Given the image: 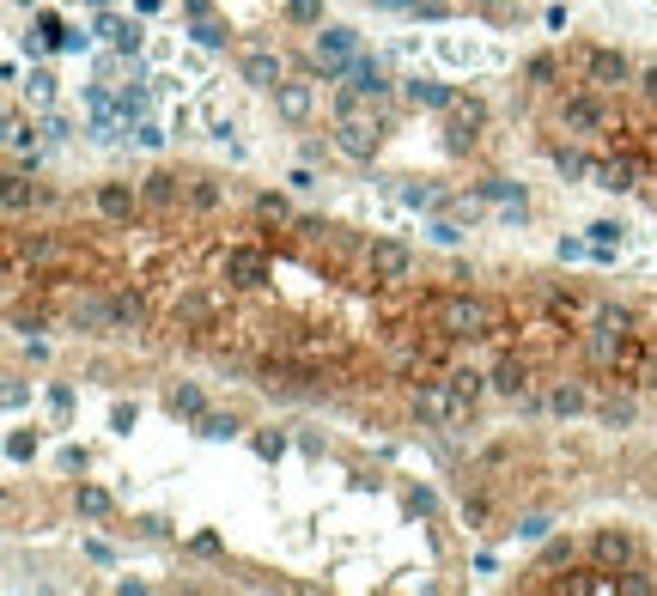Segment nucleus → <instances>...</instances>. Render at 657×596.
Here are the masks:
<instances>
[{"instance_id": "nucleus-16", "label": "nucleus", "mask_w": 657, "mask_h": 596, "mask_svg": "<svg viewBox=\"0 0 657 596\" xmlns=\"http://www.w3.org/2000/svg\"><path fill=\"white\" fill-rule=\"evenodd\" d=\"M13 250H19L31 268H67V262H73V244H67L61 232H25Z\"/></svg>"}, {"instance_id": "nucleus-34", "label": "nucleus", "mask_w": 657, "mask_h": 596, "mask_svg": "<svg viewBox=\"0 0 657 596\" xmlns=\"http://www.w3.org/2000/svg\"><path fill=\"white\" fill-rule=\"evenodd\" d=\"M0 201H7V213H25V207H37V201H49L37 183H25V177H7V189H0Z\"/></svg>"}, {"instance_id": "nucleus-38", "label": "nucleus", "mask_w": 657, "mask_h": 596, "mask_svg": "<svg viewBox=\"0 0 657 596\" xmlns=\"http://www.w3.org/2000/svg\"><path fill=\"white\" fill-rule=\"evenodd\" d=\"M256 219H262V226H292L286 195H256Z\"/></svg>"}, {"instance_id": "nucleus-60", "label": "nucleus", "mask_w": 657, "mask_h": 596, "mask_svg": "<svg viewBox=\"0 0 657 596\" xmlns=\"http://www.w3.org/2000/svg\"><path fill=\"white\" fill-rule=\"evenodd\" d=\"M475 7H481V13H493V19H499V13H505V7H511V0H475Z\"/></svg>"}, {"instance_id": "nucleus-37", "label": "nucleus", "mask_w": 657, "mask_h": 596, "mask_svg": "<svg viewBox=\"0 0 657 596\" xmlns=\"http://www.w3.org/2000/svg\"><path fill=\"white\" fill-rule=\"evenodd\" d=\"M633 414H639L633 396H603V402H597V420H603V426H633Z\"/></svg>"}, {"instance_id": "nucleus-41", "label": "nucleus", "mask_w": 657, "mask_h": 596, "mask_svg": "<svg viewBox=\"0 0 657 596\" xmlns=\"http://www.w3.org/2000/svg\"><path fill=\"white\" fill-rule=\"evenodd\" d=\"M615 244H621V226H615V219H597V226H591V250H597V262H609Z\"/></svg>"}, {"instance_id": "nucleus-33", "label": "nucleus", "mask_w": 657, "mask_h": 596, "mask_svg": "<svg viewBox=\"0 0 657 596\" xmlns=\"http://www.w3.org/2000/svg\"><path fill=\"white\" fill-rule=\"evenodd\" d=\"M98 37H110L122 55H134V49H140V25H128V19H116V13H104V19H98Z\"/></svg>"}, {"instance_id": "nucleus-5", "label": "nucleus", "mask_w": 657, "mask_h": 596, "mask_svg": "<svg viewBox=\"0 0 657 596\" xmlns=\"http://www.w3.org/2000/svg\"><path fill=\"white\" fill-rule=\"evenodd\" d=\"M359 61V31L353 25H317V43H311V67L323 80H341V73Z\"/></svg>"}, {"instance_id": "nucleus-23", "label": "nucleus", "mask_w": 657, "mask_h": 596, "mask_svg": "<svg viewBox=\"0 0 657 596\" xmlns=\"http://www.w3.org/2000/svg\"><path fill=\"white\" fill-rule=\"evenodd\" d=\"M542 311L560 317V323H578L584 317V292L578 286H542Z\"/></svg>"}, {"instance_id": "nucleus-7", "label": "nucleus", "mask_w": 657, "mask_h": 596, "mask_svg": "<svg viewBox=\"0 0 657 596\" xmlns=\"http://www.w3.org/2000/svg\"><path fill=\"white\" fill-rule=\"evenodd\" d=\"M584 554H591V560H597L603 572H627V566H639V560H645L639 536H633V530H615V524L591 530V542H584Z\"/></svg>"}, {"instance_id": "nucleus-45", "label": "nucleus", "mask_w": 657, "mask_h": 596, "mask_svg": "<svg viewBox=\"0 0 657 596\" xmlns=\"http://www.w3.org/2000/svg\"><path fill=\"white\" fill-rule=\"evenodd\" d=\"M250 444H256V457H262V463H280V451H286V438H280V432H256Z\"/></svg>"}, {"instance_id": "nucleus-18", "label": "nucleus", "mask_w": 657, "mask_h": 596, "mask_svg": "<svg viewBox=\"0 0 657 596\" xmlns=\"http://www.w3.org/2000/svg\"><path fill=\"white\" fill-rule=\"evenodd\" d=\"M238 73H244V86H256V92H274L286 80V67H280L274 49H244L238 55Z\"/></svg>"}, {"instance_id": "nucleus-52", "label": "nucleus", "mask_w": 657, "mask_h": 596, "mask_svg": "<svg viewBox=\"0 0 657 596\" xmlns=\"http://www.w3.org/2000/svg\"><path fill=\"white\" fill-rule=\"evenodd\" d=\"M134 140H140V146H165V128H159V122H140Z\"/></svg>"}, {"instance_id": "nucleus-51", "label": "nucleus", "mask_w": 657, "mask_h": 596, "mask_svg": "<svg viewBox=\"0 0 657 596\" xmlns=\"http://www.w3.org/2000/svg\"><path fill=\"white\" fill-rule=\"evenodd\" d=\"M445 207H451V213H457V219H469V226H475V213H481V201H469V195H451V201H445Z\"/></svg>"}, {"instance_id": "nucleus-61", "label": "nucleus", "mask_w": 657, "mask_h": 596, "mask_svg": "<svg viewBox=\"0 0 657 596\" xmlns=\"http://www.w3.org/2000/svg\"><path fill=\"white\" fill-rule=\"evenodd\" d=\"M98 7H110V0H98Z\"/></svg>"}, {"instance_id": "nucleus-58", "label": "nucleus", "mask_w": 657, "mask_h": 596, "mask_svg": "<svg viewBox=\"0 0 657 596\" xmlns=\"http://www.w3.org/2000/svg\"><path fill=\"white\" fill-rule=\"evenodd\" d=\"M55 43H61V49H67V55H80V49H86V43H92V37H86V31H67V37H55Z\"/></svg>"}, {"instance_id": "nucleus-1", "label": "nucleus", "mask_w": 657, "mask_h": 596, "mask_svg": "<svg viewBox=\"0 0 657 596\" xmlns=\"http://www.w3.org/2000/svg\"><path fill=\"white\" fill-rule=\"evenodd\" d=\"M591 371H633L639 365V329H633V311L627 305H597L591 323L578 335Z\"/></svg>"}, {"instance_id": "nucleus-32", "label": "nucleus", "mask_w": 657, "mask_h": 596, "mask_svg": "<svg viewBox=\"0 0 657 596\" xmlns=\"http://www.w3.org/2000/svg\"><path fill=\"white\" fill-rule=\"evenodd\" d=\"M548 159H554V171H560L566 183H591V165H597V159H584L578 146H554Z\"/></svg>"}, {"instance_id": "nucleus-26", "label": "nucleus", "mask_w": 657, "mask_h": 596, "mask_svg": "<svg viewBox=\"0 0 657 596\" xmlns=\"http://www.w3.org/2000/svg\"><path fill=\"white\" fill-rule=\"evenodd\" d=\"M445 384H451L463 402H481V396L493 390V378H487V371H475V365H451V371H445Z\"/></svg>"}, {"instance_id": "nucleus-59", "label": "nucleus", "mask_w": 657, "mask_h": 596, "mask_svg": "<svg viewBox=\"0 0 657 596\" xmlns=\"http://www.w3.org/2000/svg\"><path fill=\"white\" fill-rule=\"evenodd\" d=\"M639 92H645V104H657V67H645V73H639Z\"/></svg>"}, {"instance_id": "nucleus-17", "label": "nucleus", "mask_w": 657, "mask_h": 596, "mask_svg": "<svg viewBox=\"0 0 657 596\" xmlns=\"http://www.w3.org/2000/svg\"><path fill=\"white\" fill-rule=\"evenodd\" d=\"M487 378H493L499 396H518V402H524V396H530V353H499Z\"/></svg>"}, {"instance_id": "nucleus-42", "label": "nucleus", "mask_w": 657, "mask_h": 596, "mask_svg": "<svg viewBox=\"0 0 657 596\" xmlns=\"http://www.w3.org/2000/svg\"><path fill=\"white\" fill-rule=\"evenodd\" d=\"M402 201H408V207H445L451 195H445V189H432V183H408V189H402Z\"/></svg>"}, {"instance_id": "nucleus-13", "label": "nucleus", "mask_w": 657, "mask_h": 596, "mask_svg": "<svg viewBox=\"0 0 657 596\" xmlns=\"http://www.w3.org/2000/svg\"><path fill=\"white\" fill-rule=\"evenodd\" d=\"M408 408H414L420 426H451V414H457V390H451V384H420V378H414Z\"/></svg>"}, {"instance_id": "nucleus-40", "label": "nucleus", "mask_w": 657, "mask_h": 596, "mask_svg": "<svg viewBox=\"0 0 657 596\" xmlns=\"http://www.w3.org/2000/svg\"><path fill=\"white\" fill-rule=\"evenodd\" d=\"M25 98H31L37 110H49V98H55V73H49V67H31V80H25Z\"/></svg>"}, {"instance_id": "nucleus-21", "label": "nucleus", "mask_w": 657, "mask_h": 596, "mask_svg": "<svg viewBox=\"0 0 657 596\" xmlns=\"http://www.w3.org/2000/svg\"><path fill=\"white\" fill-rule=\"evenodd\" d=\"M183 195H189V177H177V171H153V177L140 183V201H146V207H159V213L177 207Z\"/></svg>"}, {"instance_id": "nucleus-46", "label": "nucleus", "mask_w": 657, "mask_h": 596, "mask_svg": "<svg viewBox=\"0 0 657 596\" xmlns=\"http://www.w3.org/2000/svg\"><path fill=\"white\" fill-rule=\"evenodd\" d=\"M487 511H493V505H487V493H469V499H463V524H469V530H481V524H487Z\"/></svg>"}, {"instance_id": "nucleus-36", "label": "nucleus", "mask_w": 657, "mask_h": 596, "mask_svg": "<svg viewBox=\"0 0 657 596\" xmlns=\"http://www.w3.org/2000/svg\"><path fill=\"white\" fill-rule=\"evenodd\" d=\"M195 432L219 444V438H238V432H244V420H238V414H213V408H207V414L195 420Z\"/></svg>"}, {"instance_id": "nucleus-24", "label": "nucleus", "mask_w": 657, "mask_h": 596, "mask_svg": "<svg viewBox=\"0 0 657 596\" xmlns=\"http://www.w3.org/2000/svg\"><path fill=\"white\" fill-rule=\"evenodd\" d=\"M73 511H80V517H86V524H104V517L116 511V499H110L104 487H92V481H80V487H73Z\"/></svg>"}, {"instance_id": "nucleus-54", "label": "nucleus", "mask_w": 657, "mask_h": 596, "mask_svg": "<svg viewBox=\"0 0 657 596\" xmlns=\"http://www.w3.org/2000/svg\"><path fill=\"white\" fill-rule=\"evenodd\" d=\"M578 256H597V250L578 244V238H560V262H578Z\"/></svg>"}, {"instance_id": "nucleus-25", "label": "nucleus", "mask_w": 657, "mask_h": 596, "mask_svg": "<svg viewBox=\"0 0 657 596\" xmlns=\"http://www.w3.org/2000/svg\"><path fill=\"white\" fill-rule=\"evenodd\" d=\"M408 104H414V110H451L457 92H451L445 80H408Z\"/></svg>"}, {"instance_id": "nucleus-49", "label": "nucleus", "mask_w": 657, "mask_h": 596, "mask_svg": "<svg viewBox=\"0 0 657 596\" xmlns=\"http://www.w3.org/2000/svg\"><path fill=\"white\" fill-rule=\"evenodd\" d=\"M67 134H73V122H67L61 110H49V116H43V140H67Z\"/></svg>"}, {"instance_id": "nucleus-55", "label": "nucleus", "mask_w": 657, "mask_h": 596, "mask_svg": "<svg viewBox=\"0 0 657 596\" xmlns=\"http://www.w3.org/2000/svg\"><path fill=\"white\" fill-rule=\"evenodd\" d=\"M365 7H378V13H414L420 0H365Z\"/></svg>"}, {"instance_id": "nucleus-62", "label": "nucleus", "mask_w": 657, "mask_h": 596, "mask_svg": "<svg viewBox=\"0 0 657 596\" xmlns=\"http://www.w3.org/2000/svg\"><path fill=\"white\" fill-rule=\"evenodd\" d=\"M651 201H657V195H651Z\"/></svg>"}, {"instance_id": "nucleus-11", "label": "nucleus", "mask_w": 657, "mask_h": 596, "mask_svg": "<svg viewBox=\"0 0 657 596\" xmlns=\"http://www.w3.org/2000/svg\"><path fill=\"white\" fill-rule=\"evenodd\" d=\"M578 67H584V80L603 86V92H621L633 80V61L621 49H578Z\"/></svg>"}, {"instance_id": "nucleus-3", "label": "nucleus", "mask_w": 657, "mask_h": 596, "mask_svg": "<svg viewBox=\"0 0 657 596\" xmlns=\"http://www.w3.org/2000/svg\"><path fill=\"white\" fill-rule=\"evenodd\" d=\"M256 378H262V390H268V396H280V402H311V396L323 390L317 359H299V353L262 359V365H256Z\"/></svg>"}, {"instance_id": "nucleus-57", "label": "nucleus", "mask_w": 657, "mask_h": 596, "mask_svg": "<svg viewBox=\"0 0 657 596\" xmlns=\"http://www.w3.org/2000/svg\"><path fill=\"white\" fill-rule=\"evenodd\" d=\"M49 408H55V414H67V408H73V390H67V384H55V390H49Z\"/></svg>"}, {"instance_id": "nucleus-28", "label": "nucleus", "mask_w": 657, "mask_h": 596, "mask_svg": "<svg viewBox=\"0 0 657 596\" xmlns=\"http://www.w3.org/2000/svg\"><path fill=\"white\" fill-rule=\"evenodd\" d=\"M165 414H171V420H201L207 402H201L195 384H171V390H165Z\"/></svg>"}, {"instance_id": "nucleus-31", "label": "nucleus", "mask_w": 657, "mask_h": 596, "mask_svg": "<svg viewBox=\"0 0 657 596\" xmlns=\"http://www.w3.org/2000/svg\"><path fill=\"white\" fill-rule=\"evenodd\" d=\"M560 590H578V596H609V590H621V584H615V572H603V566H597V572H566V578H560Z\"/></svg>"}, {"instance_id": "nucleus-6", "label": "nucleus", "mask_w": 657, "mask_h": 596, "mask_svg": "<svg viewBox=\"0 0 657 596\" xmlns=\"http://www.w3.org/2000/svg\"><path fill=\"white\" fill-rule=\"evenodd\" d=\"M359 256H365V274H372V280H384V286H402V280L420 268V256H414L402 238H372Z\"/></svg>"}, {"instance_id": "nucleus-56", "label": "nucleus", "mask_w": 657, "mask_h": 596, "mask_svg": "<svg viewBox=\"0 0 657 596\" xmlns=\"http://www.w3.org/2000/svg\"><path fill=\"white\" fill-rule=\"evenodd\" d=\"M13 329H25V335L43 329V311H13Z\"/></svg>"}, {"instance_id": "nucleus-9", "label": "nucleus", "mask_w": 657, "mask_h": 596, "mask_svg": "<svg viewBox=\"0 0 657 596\" xmlns=\"http://www.w3.org/2000/svg\"><path fill=\"white\" fill-rule=\"evenodd\" d=\"M219 274H226L238 292H262L274 268H268V250H256V244H232L226 256H219Z\"/></svg>"}, {"instance_id": "nucleus-19", "label": "nucleus", "mask_w": 657, "mask_h": 596, "mask_svg": "<svg viewBox=\"0 0 657 596\" xmlns=\"http://www.w3.org/2000/svg\"><path fill=\"white\" fill-rule=\"evenodd\" d=\"M311 110H317V86H305V80H280L274 86V116L280 122H311Z\"/></svg>"}, {"instance_id": "nucleus-15", "label": "nucleus", "mask_w": 657, "mask_h": 596, "mask_svg": "<svg viewBox=\"0 0 657 596\" xmlns=\"http://www.w3.org/2000/svg\"><path fill=\"white\" fill-rule=\"evenodd\" d=\"M92 207H98V219H110V226H128L146 201H140L134 183H98V189H92Z\"/></svg>"}, {"instance_id": "nucleus-14", "label": "nucleus", "mask_w": 657, "mask_h": 596, "mask_svg": "<svg viewBox=\"0 0 657 596\" xmlns=\"http://www.w3.org/2000/svg\"><path fill=\"white\" fill-rule=\"evenodd\" d=\"M146 323H153V311H146L140 286H110V335H140Z\"/></svg>"}, {"instance_id": "nucleus-50", "label": "nucleus", "mask_w": 657, "mask_h": 596, "mask_svg": "<svg viewBox=\"0 0 657 596\" xmlns=\"http://www.w3.org/2000/svg\"><path fill=\"white\" fill-rule=\"evenodd\" d=\"M426 232H432V244H457V238H463L457 219H438V226H426Z\"/></svg>"}, {"instance_id": "nucleus-30", "label": "nucleus", "mask_w": 657, "mask_h": 596, "mask_svg": "<svg viewBox=\"0 0 657 596\" xmlns=\"http://www.w3.org/2000/svg\"><path fill=\"white\" fill-rule=\"evenodd\" d=\"M542 408H548V414H560V420H572V414H584V408H591V396H584L578 384H554V390L542 396Z\"/></svg>"}, {"instance_id": "nucleus-48", "label": "nucleus", "mask_w": 657, "mask_h": 596, "mask_svg": "<svg viewBox=\"0 0 657 596\" xmlns=\"http://www.w3.org/2000/svg\"><path fill=\"white\" fill-rule=\"evenodd\" d=\"M7 457H13V463H31V457H37V438H31V432H13V438H7Z\"/></svg>"}, {"instance_id": "nucleus-12", "label": "nucleus", "mask_w": 657, "mask_h": 596, "mask_svg": "<svg viewBox=\"0 0 657 596\" xmlns=\"http://www.w3.org/2000/svg\"><path fill=\"white\" fill-rule=\"evenodd\" d=\"M347 347V335L335 323H292L286 335V353H299V359H335Z\"/></svg>"}, {"instance_id": "nucleus-10", "label": "nucleus", "mask_w": 657, "mask_h": 596, "mask_svg": "<svg viewBox=\"0 0 657 596\" xmlns=\"http://www.w3.org/2000/svg\"><path fill=\"white\" fill-rule=\"evenodd\" d=\"M219 292H207V286H183L177 298H171V329H213L219 323Z\"/></svg>"}, {"instance_id": "nucleus-22", "label": "nucleus", "mask_w": 657, "mask_h": 596, "mask_svg": "<svg viewBox=\"0 0 657 596\" xmlns=\"http://www.w3.org/2000/svg\"><path fill=\"white\" fill-rule=\"evenodd\" d=\"M67 323H73V335H110V292L80 298V305L67 311Z\"/></svg>"}, {"instance_id": "nucleus-39", "label": "nucleus", "mask_w": 657, "mask_h": 596, "mask_svg": "<svg viewBox=\"0 0 657 596\" xmlns=\"http://www.w3.org/2000/svg\"><path fill=\"white\" fill-rule=\"evenodd\" d=\"M286 25L317 31V25H323V0H286Z\"/></svg>"}, {"instance_id": "nucleus-20", "label": "nucleus", "mask_w": 657, "mask_h": 596, "mask_svg": "<svg viewBox=\"0 0 657 596\" xmlns=\"http://www.w3.org/2000/svg\"><path fill=\"white\" fill-rule=\"evenodd\" d=\"M341 92H353V98H372V104H378V98L390 92V80H384V67H378L372 55H359V61L341 73Z\"/></svg>"}, {"instance_id": "nucleus-44", "label": "nucleus", "mask_w": 657, "mask_h": 596, "mask_svg": "<svg viewBox=\"0 0 657 596\" xmlns=\"http://www.w3.org/2000/svg\"><path fill=\"white\" fill-rule=\"evenodd\" d=\"M572 560H578V542H572V536H566V542H548V554H542L548 572H554V566H572Z\"/></svg>"}, {"instance_id": "nucleus-47", "label": "nucleus", "mask_w": 657, "mask_h": 596, "mask_svg": "<svg viewBox=\"0 0 657 596\" xmlns=\"http://www.w3.org/2000/svg\"><path fill=\"white\" fill-rule=\"evenodd\" d=\"M481 201H524V195H518V183H505V177H487V183H481Z\"/></svg>"}, {"instance_id": "nucleus-35", "label": "nucleus", "mask_w": 657, "mask_h": 596, "mask_svg": "<svg viewBox=\"0 0 657 596\" xmlns=\"http://www.w3.org/2000/svg\"><path fill=\"white\" fill-rule=\"evenodd\" d=\"M189 37H195L201 49H226V43H232V25H219L213 13H201V19L189 25Z\"/></svg>"}, {"instance_id": "nucleus-29", "label": "nucleus", "mask_w": 657, "mask_h": 596, "mask_svg": "<svg viewBox=\"0 0 657 596\" xmlns=\"http://www.w3.org/2000/svg\"><path fill=\"white\" fill-rule=\"evenodd\" d=\"M195 213H219V207H226V183H219V177H189V195H183Z\"/></svg>"}, {"instance_id": "nucleus-4", "label": "nucleus", "mask_w": 657, "mask_h": 596, "mask_svg": "<svg viewBox=\"0 0 657 596\" xmlns=\"http://www.w3.org/2000/svg\"><path fill=\"white\" fill-rule=\"evenodd\" d=\"M560 128L566 134H609L615 128V104H609V92L603 86H572V92H560Z\"/></svg>"}, {"instance_id": "nucleus-8", "label": "nucleus", "mask_w": 657, "mask_h": 596, "mask_svg": "<svg viewBox=\"0 0 657 596\" xmlns=\"http://www.w3.org/2000/svg\"><path fill=\"white\" fill-rule=\"evenodd\" d=\"M651 177V159L645 153H615V159H597L591 165V189H609V195H627Z\"/></svg>"}, {"instance_id": "nucleus-53", "label": "nucleus", "mask_w": 657, "mask_h": 596, "mask_svg": "<svg viewBox=\"0 0 657 596\" xmlns=\"http://www.w3.org/2000/svg\"><path fill=\"white\" fill-rule=\"evenodd\" d=\"M518 536H524V542H542V536H548V517H524Z\"/></svg>"}, {"instance_id": "nucleus-27", "label": "nucleus", "mask_w": 657, "mask_h": 596, "mask_svg": "<svg viewBox=\"0 0 657 596\" xmlns=\"http://www.w3.org/2000/svg\"><path fill=\"white\" fill-rule=\"evenodd\" d=\"M524 86H536V92H554L560 86V55L554 49H542V55L524 61Z\"/></svg>"}, {"instance_id": "nucleus-2", "label": "nucleus", "mask_w": 657, "mask_h": 596, "mask_svg": "<svg viewBox=\"0 0 657 596\" xmlns=\"http://www.w3.org/2000/svg\"><path fill=\"white\" fill-rule=\"evenodd\" d=\"M420 317L432 329H445L451 341H481V335L499 329V305H487L481 292H432L420 305Z\"/></svg>"}, {"instance_id": "nucleus-43", "label": "nucleus", "mask_w": 657, "mask_h": 596, "mask_svg": "<svg viewBox=\"0 0 657 596\" xmlns=\"http://www.w3.org/2000/svg\"><path fill=\"white\" fill-rule=\"evenodd\" d=\"M615 584H621V596H651V590H657V578H645L639 566H627V572H615Z\"/></svg>"}]
</instances>
